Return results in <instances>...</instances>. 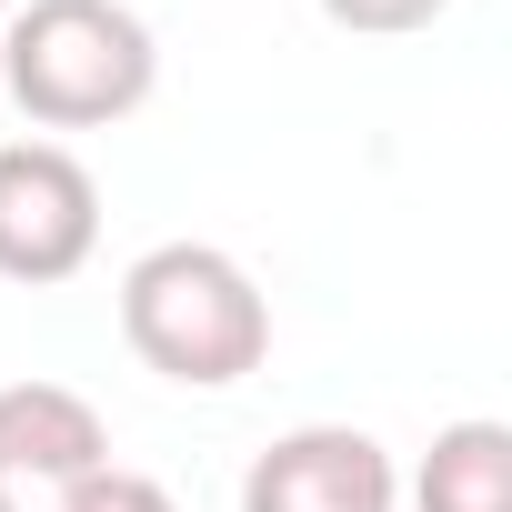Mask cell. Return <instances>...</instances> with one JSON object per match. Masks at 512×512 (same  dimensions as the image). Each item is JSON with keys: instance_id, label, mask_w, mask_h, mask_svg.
Here are the masks:
<instances>
[{"instance_id": "6da1fadb", "label": "cell", "mask_w": 512, "mask_h": 512, "mask_svg": "<svg viewBox=\"0 0 512 512\" xmlns=\"http://www.w3.org/2000/svg\"><path fill=\"white\" fill-rule=\"evenodd\" d=\"M121 342L181 392H231L272 362V302L221 241H151L121 272Z\"/></svg>"}, {"instance_id": "7a4b0ae2", "label": "cell", "mask_w": 512, "mask_h": 512, "mask_svg": "<svg viewBox=\"0 0 512 512\" xmlns=\"http://www.w3.org/2000/svg\"><path fill=\"white\" fill-rule=\"evenodd\" d=\"M0 81L41 131H111L151 101L161 41L131 0H31L0 21Z\"/></svg>"}, {"instance_id": "3957f363", "label": "cell", "mask_w": 512, "mask_h": 512, "mask_svg": "<svg viewBox=\"0 0 512 512\" xmlns=\"http://www.w3.org/2000/svg\"><path fill=\"white\" fill-rule=\"evenodd\" d=\"M101 251V181L71 141H0V282H71Z\"/></svg>"}, {"instance_id": "277c9868", "label": "cell", "mask_w": 512, "mask_h": 512, "mask_svg": "<svg viewBox=\"0 0 512 512\" xmlns=\"http://www.w3.org/2000/svg\"><path fill=\"white\" fill-rule=\"evenodd\" d=\"M111 472V422L71 382H0V512H61Z\"/></svg>"}, {"instance_id": "5b68a950", "label": "cell", "mask_w": 512, "mask_h": 512, "mask_svg": "<svg viewBox=\"0 0 512 512\" xmlns=\"http://www.w3.org/2000/svg\"><path fill=\"white\" fill-rule=\"evenodd\" d=\"M241 512H402V472L372 432L352 422H302L251 452Z\"/></svg>"}, {"instance_id": "8992f818", "label": "cell", "mask_w": 512, "mask_h": 512, "mask_svg": "<svg viewBox=\"0 0 512 512\" xmlns=\"http://www.w3.org/2000/svg\"><path fill=\"white\" fill-rule=\"evenodd\" d=\"M412 512H512V422H442L412 472Z\"/></svg>"}, {"instance_id": "52a82bcc", "label": "cell", "mask_w": 512, "mask_h": 512, "mask_svg": "<svg viewBox=\"0 0 512 512\" xmlns=\"http://www.w3.org/2000/svg\"><path fill=\"white\" fill-rule=\"evenodd\" d=\"M452 0H322L332 31H362V41H402V31H432Z\"/></svg>"}, {"instance_id": "ba28073f", "label": "cell", "mask_w": 512, "mask_h": 512, "mask_svg": "<svg viewBox=\"0 0 512 512\" xmlns=\"http://www.w3.org/2000/svg\"><path fill=\"white\" fill-rule=\"evenodd\" d=\"M61 512H181L171 502V482H151V472H131V462H111V472H91Z\"/></svg>"}, {"instance_id": "9c48e42d", "label": "cell", "mask_w": 512, "mask_h": 512, "mask_svg": "<svg viewBox=\"0 0 512 512\" xmlns=\"http://www.w3.org/2000/svg\"><path fill=\"white\" fill-rule=\"evenodd\" d=\"M0 21H11V0H0Z\"/></svg>"}]
</instances>
